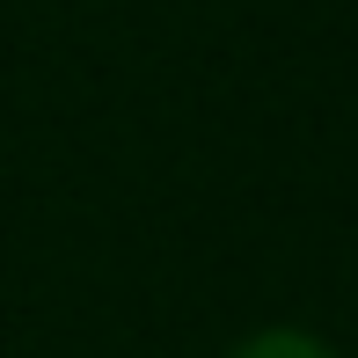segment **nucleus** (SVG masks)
Here are the masks:
<instances>
[{"instance_id": "1", "label": "nucleus", "mask_w": 358, "mask_h": 358, "mask_svg": "<svg viewBox=\"0 0 358 358\" xmlns=\"http://www.w3.org/2000/svg\"><path fill=\"white\" fill-rule=\"evenodd\" d=\"M227 358H336V351L322 344L315 329H256V336H241Z\"/></svg>"}]
</instances>
